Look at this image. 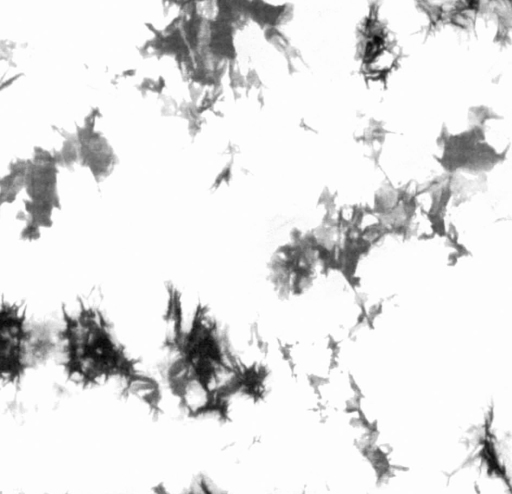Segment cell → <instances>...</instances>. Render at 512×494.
Segmentation results:
<instances>
[{"label":"cell","mask_w":512,"mask_h":494,"mask_svg":"<svg viewBox=\"0 0 512 494\" xmlns=\"http://www.w3.org/2000/svg\"><path fill=\"white\" fill-rule=\"evenodd\" d=\"M166 292L165 335L156 374L163 405L170 399L187 418L223 422L224 401L247 382L229 331L206 305L186 309L175 286L168 285Z\"/></svg>","instance_id":"1"},{"label":"cell","mask_w":512,"mask_h":494,"mask_svg":"<svg viewBox=\"0 0 512 494\" xmlns=\"http://www.w3.org/2000/svg\"><path fill=\"white\" fill-rule=\"evenodd\" d=\"M56 360L64 377L76 386L112 387L151 413L164 411L158 379L128 351L106 314L92 303L79 301L63 308Z\"/></svg>","instance_id":"2"},{"label":"cell","mask_w":512,"mask_h":494,"mask_svg":"<svg viewBox=\"0 0 512 494\" xmlns=\"http://www.w3.org/2000/svg\"><path fill=\"white\" fill-rule=\"evenodd\" d=\"M58 325L31 316L24 305L2 301L0 370L3 385L19 389L25 378L57 357Z\"/></svg>","instance_id":"3"}]
</instances>
